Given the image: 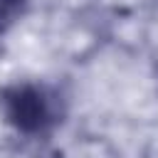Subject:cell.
Wrapping results in <instances>:
<instances>
[{
  "label": "cell",
  "instance_id": "1",
  "mask_svg": "<svg viewBox=\"0 0 158 158\" xmlns=\"http://www.w3.org/2000/svg\"><path fill=\"white\" fill-rule=\"evenodd\" d=\"M5 118L22 133H40L52 123V106L42 89L30 84H17L0 96Z\"/></svg>",
  "mask_w": 158,
  "mask_h": 158
},
{
  "label": "cell",
  "instance_id": "2",
  "mask_svg": "<svg viewBox=\"0 0 158 158\" xmlns=\"http://www.w3.org/2000/svg\"><path fill=\"white\" fill-rule=\"evenodd\" d=\"M27 7V0H0V35L12 27Z\"/></svg>",
  "mask_w": 158,
  "mask_h": 158
}]
</instances>
